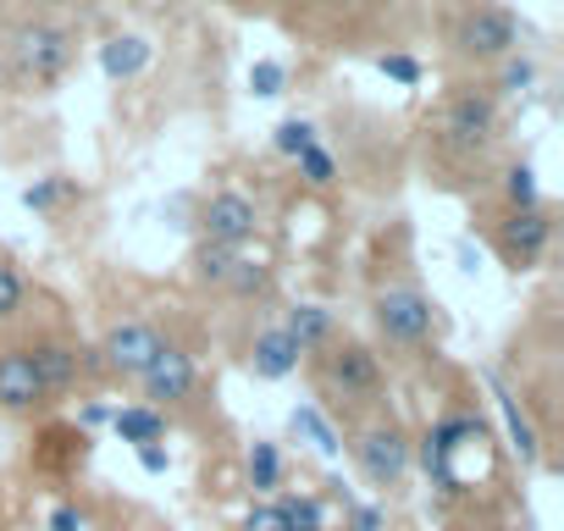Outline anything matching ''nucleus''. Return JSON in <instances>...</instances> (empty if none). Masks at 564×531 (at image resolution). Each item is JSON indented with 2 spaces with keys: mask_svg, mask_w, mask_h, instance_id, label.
<instances>
[{
  "mask_svg": "<svg viewBox=\"0 0 564 531\" xmlns=\"http://www.w3.org/2000/svg\"><path fill=\"white\" fill-rule=\"evenodd\" d=\"M73 56H78V40H73V29H62V23H23V29L12 34V67H18V78L34 84V89H51V84L73 67Z\"/></svg>",
  "mask_w": 564,
  "mask_h": 531,
  "instance_id": "1",
  "label": "nucleus"
},
{
  "mask_svg": "<svg viewBox=\"0 0 564 531\" xmlns=\"http://www.w3.org/2000/svg\"><path fill=\"white\" fill-rule=\"evenodd\" d=\"M520 23L503 12V7H470L454 29V51L459 56H476V62H503L520 51Z\"/></svg>",
  "mask_w": 564,
  "mask_h": 531,
  "instance_id": "2",
  "label": "nucleus"
},
{
  "mask_svg": "<svg viewBox=\"0 0 564 531\" xmlns=\"http://www.w3.org/2000/svg\"><path fill=\"white\" fill-rule=\"evenodd\" d=\"M492 133H498V106H492V95L459 89V95L448 100V111H443V144L459 150V155H476V150L492 144Z\"/></svg>",
  "mask_w": 564,
  "mask_h": 531,
  "instance_id": "3",
  "label": "nucleus"
},
{
  "mask_svg": "<svg viewBox=\"0 0 564 531\" xmlns=\"http://www.w3.org/2000/svg\"><path fill=\"white\" fill-rule=\"evenodd\" d=\"M432 322H437V311H432V300L421 289H388V294H377V327H382L388 344L415 349V344L432 338Z\"/></svg>",
  "mask_w": 564,
  "mask_h": 531,
  "instance_id": "4",
  "label": "nucleus"
},
{
  "mask_svg": "<svg viewBox=\"0 0 564 531\" xmlns=\"http://www.w3.org/2000/svg\"><path fill=\"white\" fill-rule=\"evenodd\" d=\"M355 459H360L371 487H399L410 470V437L399 426H366L355 443Z\"/></svg>",
  "mask_w": 564,
  "mask_h": 531,
  "instance_id": "5",
  "label": "nucleus"
},
{
  "mask_svg": "<svg viewBox=\"0 0 564 531\" xmlns=\"http://www.w3.org/2000/svg\"><path fill=\"white\" fill-rule=\"evenodd\" d=\"M327 382H333L338 399L371 404V399L382 393V366H377V355H371L366 344H338V349L327 355Z\"/></svg>",
  "mask_w": 564,
  "mask_h": 531,
  "instance_id": "6",
  "label": "nucleus"
},
{
  "mask_svg": "<svg viewBox=\"0 0 564 531\" xmlns=\"http://www.w3.org/2000/svg\"><path fill=\"white\" fill-rule=\"evenodd\" d=\"M161 355V333L150 322H117L100 344V366L117 377H144V366Z\"/></svg>",
  "mask_w": 564,
  "mask_h": 531,
  "instance_id": "7",
  "label": "nucleus"
},
{
  "mask_svg": "<svg viewBox=\"0 0 564 531\" xmlns=\"http://www.w3.org/2000/svg\"><path fill=\"white\" fill-rule=\"evenodd\" d=\"M199 227H205V243H227V249H243L260 227V210L249 194H216L205 210H199Z\"/></svg>",
  "mask_w": 564,
  "mask_h": 531,
  "instance_id": "8",
  "label": "nucleus"
},
{
  "mask_svg": "<svg viewBox=\"0 0 564 531\" xmlns=\"http://www.w3.org/2000/svg\"><path fill=\"white\" fill-rule=\"evenodd\" d=\"M547 238H553V216L536 205V210H509V221H503V232H498V243H503V260L514 266V272H531V266L542 260V249H547Z\"/></svg>",
  "mask_w": 564,
  "mask_h": 531,
  "instance_id": "9",
  "label": "nucleus"
},
{
  "mask_svg": "<svg viewBox=\"0 0 564 531\" xmlns=\"http://www.w3.org/2000/svg\"><path fill=\"white\" fill-rule=\"evenodd\" d=\"M144 393L155 399V404H177V399H188L194 393V360L183 355V349H172V344H161V355L144 366Z\"/></svg>",
  "mask_w": 564,
  "mask_h": 531,
  "instance_id": "10",
  "label": "nucleus"
},
{
  "mask_svg": "<svg viewBox=\"0 0 564 531\" xmlns=\"http://www.w3.org/2000/svg\"><path fill=\"white\" fill-rule=\"evenodd\" d=\"M470 437H481V421H470V415H448V421H437V426L426 432L421 459H426V470L437 476V487H454V476H448V454H454L459 443H470Z\"/></svg>",
  "mask_w": 564,
  "mask_h": 531,
  "instance_id": "11",
  "label": "nucleus"
},
{
  "mask_svg": "<svg viewBox=\"0 0 564 531\" xmlns=\"http://www.w3.org/2000/svg\"><path fill=\"white\" fill-rule=\"evenodd\" d=\"M51 393L40 388V377L29 366V349H7V355H0V410H34Z\"/></svg>",
  "mask_w": 564,
  "mask_h": 531,
  "instance_id": "12",
  "label": "nucleus"
},
{
  "mask_svg": "<svg viewBox=\"0 0 564 531\" xmlns=\"http://www.w3.org/2000/svg\"><path fill=\"white\" fill-rule=\"evenodd\" d=\"M300 349H294V338L282 333V327H265L254 344H249V371L260 377V382H282V377H294L300 371Z\"/></svg>",
  "mask_w": 564,
  "mask_h": 531,
  "instance_id": "13",
  "label": "nucleus"
},
{
  "mask_svg": "<svg viewBox=\"0 0 564 531\" xmlns=\"http://www.w3.org/2000/svg\"><path fill=\"white\" fill-rule=\"evenodd\" d=\"M487 388H492V399H498V415H503V432H509V448H514V459L520 465H536L542 459V437H536V426H531V415L520 410V399L498 382V377H487Z\"/></svg>",
  "mask_w": 564,
  "mask_h": 531,
  "instance_id": "14",
  "label": "nucleus"
},
{
  "mask_svg": "<svg viewBox=\"0 0 564 531\" xmlns=\"http://www.w3.org/2000/svg\"><path fill=\"white\" fill-rule=\"evenodd\" d=\"M29 366H34V377H40L45 393H67L78 382V349H67V344H34L29 349Z\"/></svg>",
  "mask_w": 564,
  "mask_h": 531,
  "instance_id": "15",
  "label": "nucleus"
},
{
  "mask_svg": "<svg viewBox=\"0 0 564 531\" xmlns=\"http://www.w3.org/2000/svg\"><path fill=\"white\" fill-rule=\"evenodd\" d=\"M144 67H150V40H139V34H111V40L100 45V73H106V78L128 84V78H139Z\"/></svg>",
  "mask_w": 564,
  "mask_h": 531,
  "instance_id": "16",
  "label": "nucleus"
},
{
  "mask_svg": "<svg viewBox=\"0 0 564 531\" xmlns=\"http://www.w3.org/2000/svg\"><path fill=\"white\" fill-rule=\"evenodd\" d=\"M333 311L327 305H294L289 311V322H282V333L294 338V349L300 355H311V349H322V344H333Z\"/></svg>",
  "mask_w": 564,
  "mask_h": 531,
  "instance_id": "17",
  "label": "nucleus"
},
{
  "mask_svg": "<svg viewBox=\"0 0 564 531\" xmlns=\"http://www.w3.org/2000/svg\"><path fill=\"white\" fill-rule=\"evenodd\" d=\"M111 426H117V437H122V443L144 448V443H161L166 415H161V410H144V404H128V410H111Z\"/></svg>",
  "mask_w": 564,
  "mask_h": 531,
  "instance_id": "18",
  "label": "nucleus"
},
{
  "mask_svg": "<svg viewBox=\"0 0 564 531\" xmlns=\"http://www.w3.org/2000/svg\"><path fill=\"white\" fill-rule=\"evenodd\" d=\"M294 432H300V437H305V443H311L322 459H338V454H344V443H338L333 421H327L316 404H300V410H294Z\"/></svg>",
  "mask_w": 564,
  "mask_h": 531,
  "instance_id": "19",
  "label": "nucleus"
},
{
  "mask_svg": "<svg viewBox=\"0 0 564 531\" xmlns=\"http://www.w3.org/2000/svg\"><path fill=\"white\" fill-rule=\"evenodd\" d=\"M503 194H509V210H536V205H542L536 166H531V161H514V166L503 172Z\"/></svg>",
  "mask_w": 564,
  "mask_h": 531,
  "instance_id": "20",
  "label": "nucleus"
},
{
  "mask_svg": "<svg viewBox=\"0 0 564 531\" xmlns=\"http://www.w3.org/2000/svg\"><path fill=\"white\" fill-rule=\"evenodd\" d=\"M282 520H289V531H327V509L311 498V492H289V498H276Z\"/></svg>",
  "mask_w": 564,
  "mask_h": 531,
  "instance_id": "21",
  "label": "nucleus"
},
{
  "mask_svg": "<svg viewBox=\"0 0 564 531\" xmlns=\"http://www.w3.org/2000/svg\"><path fill=\"white\" fill-rule=\"evenodd\" d=\"M232 266H238V249H227V243H199V254H194L199 283H221V289H227Z\"/></svg>",
  "mask_w": 564,
  "mask_h": 531,
  "instance_id": "22",
  "label": "nucleus"
},
{
  "mask_svg": "<svg viewBox=\"0 0 564 531\" xmlns=\"http://www.w3.org/2000/svg\"><path fill=\"white\" fill-rule=\"evenodd\" d=\"M276 481H282V454H276V443H254V448H249V487H254V492H276Z\"/></svg>",
  "mask_w": 564,
  "mask_h": 531,
  "instance_id": "23",
  "label": "nucleus"
},
{
  "mask_svg": "<svg viewBox=\"0 0 564 531\" xmlns=\"http://www.w3.org/2000/svg\"><path fill=\"white\" fill-rule=\"evenodd\" d=\"M271 144H276V155H305V150L316 144V122H305V117H289V122H276Z\"/></svg>",
  "mask_w": 564,
  "mask_h": 531,
  "instance_id": "24",
  "label": "nucleus"
},
{
  "mask_svg": "<svg viewBox=\"0 0 564 531\" xmlns=\"http://www.w3.org/2000/svg\"><path fill=\"white\" fill-rule=\"evenodd\" d=\"M294 161H300V177H305L311 188H327V183L338 177V161H333L322 144H311V150H305V155H294Z\"/></svg>",
  "mask_w": 564,
  "mask_h": 531,
  "instance_id": "25",
  "label": "nucleus"
},
{
  "mask_svg": "<svg viewBox=\"0 0 564 531\" xmlns=\"http://www.w3.org/2000/svg\"><path fill=\"white\" fill-rule=\"evenodd\" d=\"M67 194H73V183H67V177H40V183H29V188H23V205H29V210H56Z\"/></svg>",
  "mask_w": 564,
  "mask_h": 531,
  "instance_id": "26",
  "label": "nucleus"
},
{
  "mask_svg": "<svg viewBox=\"0 0 564 531\" xmlns=\"http://www.w3.org/2000/svg\"><path fill=\"white\" fill-rule=\"evenodd\" d=\"M249 89H254L260 100H276L282 89H289V67H282V62H254V67H249Z\"/></svg>",
  "mask_w": 564,
  "mask_h": 531,
  "instance_id": "27",
  "label": "nucleus"
},
{
  "mask_svg": "<svg viewBox=\"0 0 564 531\" xmlns=\"http://www.w3.org/2000/svg\"><path fill=\"white\" fill-rule=\"evenodd\" d=\"M531 84H536V62H525V56H503L498 89H503V95H525Z\"/></svg>",
  "mask_w": 564,
  "mask_h": 531,
  "instance_id": "28",
  "label": "nucleus"
},
{
  "mask_svg": "<svg viewBox=\"0 0 564 531\" xmlns=\"http://www.w3.org/2000/svg\"><path fill=\"white\" fill-rule=\"evenodd\" d=\"M23 300H29V289H23V278L12 272L7 260H0V322H12L18 311H23Z\"/></svg>",
  "mask_w": 564,
  "mask_h": 531,
  "instance_id": "29",
  "label": "nucleus"
},
{
  "mask_svg": "<svg viewBox=\"0 0 564 531\" xmlns=\"http://www.w3.org/2000/svg\"><path fill=\"white\" fill-rule=\"evenodd\" d=\"M227 289H232V294H265V266H260V260H243V254H238V266H232Z\"/></svg>",
  "mask_w": 564,
  "mask_h": 531,
  "instance_id": "30",
  "label": "nucleus"
},
{
  "mask_svg": "<svg viewBox=\"0 0 564 531\" xmlns=\"http://www.w3.org/2000/svg\"><path fill=\"white\" fill-rule=\"evenodd\" d=\"M377 67H382L393 84H404V89H415V84H421V62H415V56H382Z\"/></svg>",
  "mask_w": 564,
  "mask_h": 531,
  "instance_id": "31",
  "label": "nucleus"
},
{
  "mask_svg": "<svg viewBox=\"0 0 564 531\" xmlns=\"http://www.w3.org/2000/svg\"><path fill=\"white\" fill-rule=\"evenodd\" d=\"M243 531H289V520H282L276 503H254V509L243 514Z\"/></svg>",
  "mask_w": 564,
  "mask_h": 531,
  "instance_id": "32",
  "label": "nucleus"
},
{
  "mask_svg": "<svg viewBox=\"0 0 564 531\" xmlns=\"http://www.w3.org/2000/svg\"><path fill=\"white\" fill-rule=\"evenodd\" d=\"M382 520H388V514H382L377 503H355V509H349V531H382Z\"/></svg>",
  "mask_w": 564,
  "mask_h": 531,
  "instance_id": "33",
  "label": "nucleus"
},
{
  "mask_svg": "<svg viewBox=\"0 0 564 531\" xmlns=\"http://www.w3.org/2000/svg\"><path fill=\"white\" fill-rule=\"evenodd\" d=\"M51 531H84V509L78 503H56L51 509Z\"/></svg>",
  "mask_w": 564,
  "mask_h": 531,
  "instance_id": "34",
  "label": "nucleus"
},
{
  "mask_svg": "<svg viewBox=\"0 0 564 531\" xmlns=\"http://www.w3.org/2000/svg\"><path fill=\"white\" fill-rule=\"evenodd\" d=\"M139 465H144L150 476H161L172 459H166V448H161V443H144V448H139Z\"/></svg>",
  "mask_w": 564,
  "mask_h": 531,
  "instance_id": "35",
  "label": "nucleus"
},
{
  "mask_svg": "<svg viewBox=\"0 0 564 531\" xmlns=\"http://www.w3.org/2000/svg\"><path fill=\"white\" fill-rule=\"evenodd\" d=\"M100 421H111V410L106 404H84V426H100Z\"/></svg>",
  "mask_w": 564,
  "mask_h": 531,
  "instance_id": "36",
  "label": "nucleus"
}]
</instances>
